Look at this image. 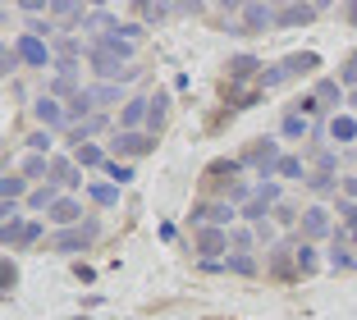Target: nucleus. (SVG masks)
Masks as SVG:
<instances>
[{"instance_id": "nucleus-43", "label": "nucleus", "mask_w": 357, "mask_h": 320, "mask_svg": "<svg viewBox=\"0 0 357 320\" xmlns=\"http://www.w3.org/2000/svg\"><path fill=\"white\" fill-rule=\"evenodd\" d=\"M46 96H69V101H74V96H78V83H74V78H55Z\"/></svg>"}, {"instance_id": "nucleus-40", "label": "nucleus", "mask_w": 357, "mask_h": 320, "mask_svg": "<svg viewBox=\"0 0 357 320\" xmlns=\"http://www.w3.org/2000/svg\"><path fill=\"white\" fill-rule=\"evenodd\" d=\"M312 160H316L321 174H335V169H339V151H312Z\"/></svg>"}, {"instance_id": "nucleus-41", "label": "nucleus", "mask_w": 357, "mask_h": 320, "mask_svg": "<svg viewBox=\"0 0 357 320\" xmlns=\"http://www.w3.org/2000/svg\"><path fill=\"white\" fill-rule=\"evenodd\" d=\"M298 270H303V275L316 270V247H312V243H298Z\"/></svg>"}, {"instance_id": "nucleus-29", "label": "nucleus", "mask_w": 357, "mask_h": 320, "mask_svg": "<svg viewBox=\"0 0 357 320\" xmlns=\"http://www.w3.org/2000/svg\"><path fill=\"white\" fill-rule=\"evenodd\" d=\"M87 92H92L96 105H119V101H124V87H119V83H101V87H87Z\"/></svg>"}, {"instance_id": "nucleus-46", "label": "nucleus", "mask_w": 357, "mask_h": 320, "mask_svg": "<svg viewBox=\"0 0 357 320\" xmlns=\"http://www.w3.org/2000/svg\"><path fill=\"white\" fill-rule=\"evenodd\" d=\"M339 201H357V178H339Z\"/></svg>"}, {"instance_id": "nucleus-1", "label": "nucleus", "mask_w": 357, "mask_h": 320, "mask_svg": "<svg viewBox=\"0 0 357 320\" xmlns=\"http://www.w3.org/2000/svg\"><path fill=\"white\" fill-rule=\"evenodd\" d=\"M96 234H101V220H87V224L60 229V234L51 238V252H60V257H78V252H87L96 243Z\"/></svg>"}, {"instance_id": "nucleus-34", "label": "nucleus", "mask_w": 357, "mask_h": 320, "mask_svg": "<svg viewBox=\"0 0 357 320\" xmlns=\"http://www.w3.org/2000/svg\"><path fill=\"white\" fill-rule=\"evenodd\" d=\"M51 178V155H28L23 160V178Z\"/></svg>"}, {"instance_id": "nucleus-30", "label": "nucleus", "mask_w": 357, "mask_h": 320, "mask_svg": "<svg viewBox=\"0 0 357 320\" xmlns=\"http://www.w3.org/2000/svg\"><path fill=\"white\" fill-rule=\"evenodd\" d=\"M87 197H92L96 206H115V201H119V188L115 183H87Z\"/></svg>"}, {"instance_id": "nucleus-42", "label": "nucleus", "mask_w": 357, "mask_h": 320, "mask_svg": "<svg viewBox=\"0 0 357 320\" xmlns=\"http://www.w3.org/2000/svg\"><path fill=\"white\" fill-rule=\"evenodd\" d=\"M19 51H14V46H5V51H0V73H5V78H10V73H19Z\"/></svg>"}, {"instance_id": "nucleus-9", "label": "nucleus", "mask_w": 357, "mask_h": 320, "mask_svg": "<svg viewBox=\"0 0 357 320\" xmlns=\"http://www.w3.org/2000/svg\"><path fill=\"white\" fill-rule=\"evenodd\" d=\"M192 252H197L202 261H215L220 252H229V229H215V224L197 229V238H192Z\"/></svg>"}, {"instance_id": "nucleus-7", "label": "nucleus", "mask_w": 357, "mask_h": 320, "mask_svg": "<svg viewBox=\"0 0 357 320\" xmlns=\"http://www.w3.org/2000/svg\"><path fill=\"white\" fill-rule=\"evenodd\" d=\"M37 238H42V220H14V224H0V243L5 247H37Z\"/></svg>"}, {"instance_id": "nucleus-24", "label": "nucleus", "mask_w": 357, "mask_h": 320, "mask_svg": "<svg viewBox=\"0 0 357 320\" xmlns=\"http://www.w3.org/2000/svg\"><path fill=\"white\" fill-rule=\"evenodd\" d=\"M225 96H229V114L234 110H252V105H261V87H252V92H238V87H225Z\"/></svg>"}, {"instance_id": "nucleus-49", "label": "nucleus", "mask_w": 357, "mask_h": 320, "mask_svg": "<svg viewBox=\"0 0 357 320\" xmlns=\"http://www.w3.org/2000/svg\"><path fill=\"white\" fill-rule=\"evenodd\" d=\"M348 101H353V105H357V87H353V92H348Z\"/></svg>"}, {"instance_id": "nucleus-39", "label": "nucleus", "mask_w": 357, "mask_h": 320, "mask_svg": "<svg viewBox=\"0 0 357 320\" xmlns=\"http://www.w3.org/2000/svg\"><path fill=\"white\" fill-rule=\"evenodd\" d=\"M14 284H19V266H14V261L5 257V261H0V289H5V298H10Z\"/></svg>"}, {"instance_id": "nucleus-31", "label": "nucleus", "mask_w": 357, "mask_h": 320, "mask_svg": "<svg viewBox=\"0 0 357 320\" xmlns=\"http://www.w3.org/2000/svg\"><path fill=\"white\" fill-rule=\"evenodd\" d=\"M289 110H294V114H303V119H316V124H321V114H326V105L316 101V96H298V101L289 105Z\"/></svg>"}, {"instance_id": "nucleus-15", "label": "nucleus", "mask_w": 357, "mask_h": 320, "mask_svg": "<svg viewBox=\"0 0 357 320\" xmlns=\"http://www.w3.org/2000/svg\"><path fill=\"white\" fill-rule=\"evenodd\" d=\"M303 243H316V238H326V234H335V224H330V211L326 206H307L303 211Z\"/></svg>"}, {"instance_id": "nucleus-10", "label": "nucleus", "mask_w": 357, "mask_h": 320, "mask_svg": "<svg viewBox=\"0 0 357 320\" xmlns=\"http://www.w3.org/2000/svg\"><path fill=\"white\" fill-rule=\"evenodd\" d=\"M14 51H19V60H23V64H32V69H46V64H55V60H51V46H46L37 32H19Z\"/></svg>"}, {"instance_id": "nucleus-18", "label": "nucleus", "mask_w": 357, "mask_h": 320, "mask_svg": "<svg viewBox=\"0 0 357 320\" xmlns=\"http://www.w3.org/2000/svg\"><path fill=\"white\" fill-rule=\"evenodd\" d=\"M51 183L55 188H78L83 183V169L74 160H64V155H51Z\"/></svg>"}, {"instance_id": "nucleus-12", "label": "nucleus", "mask_w": 357, "mask_h": 320, "mask_svg": "<svg viewBox=\"0 0 357 320\" xmlns=\"http://www.w3.org/2000/svg\"><path fill=\"white\" fill-rule=\"evenodd\" d=\"M110 151L137 160V155H151V151H156V137H151V133H115V137H110Z\"/></svg>"}, {"instance_id": "nucleus-4", "label": "nucleus", "mask_w": 357, "mask_h": 320, "mask_svg": "<svg viewBox=\"0 0 357 320\" xmlns=\"http://www.w3.org/2000/svg\"><path fill=\"white\" fill-rule=\"evenodd\" d=\"M87 60H92V69L101 73L105 83H133L137 73H142L137 64H124L119 55H110V51H87Z\"/></svg>"}, {"instance_id": "nucleus-23", "label": "nucleus", "mask_w": 357, "mask_h": 320, "mask_svg": "<svg viewBox=\"0 0 357 320\" xmlns=\"http://www.w3.org/2000/svg\"><path fill=\"white\" fill-rule=\"evenodd\" d=\"M225 270H229V275L252 279L257 275V257H252V252H229V257H225Z\"/></svg>"}, {"instance_id": "nucleus-27", "label": "nucleus", "mask_w": 357, "mask_h": 320, "mask_svg": "<svg viewBox=\"0 0 357 320\" xmlns=\"http://www.w3.org/2000/svg\"><path fill=\"white\" fill-rule=\"evenodd\" d=\"M330 137H335V142H353L357 137V119L353 114H335V119H330Z\"/></svg>"}, {"instance_id": "nucleus-48", "label": "nucleus", "mask_w": 357, "mask_h": 320, "mask_svg": "<svg viewBox=\"0 0 357 320\" xmlns=\"http://www.w3.org/2000/svg\"><path fill=\"white\" fill-rule=\"evenodd\" d=\"M344 19H348V23H357V5H344Z\"/></svg>"}, {"instance_id": "nucleus-51", "label": "nucleus", "mask_w": 357, "mask_h": 320, "mask_svg": "<svg viewBox=\"0 0 357 320\" xmlns=\"http://www.w3.org/2000/svg\"><path fill=\"white\" fill-rule=\"evenodd\" d=\"M353 243H357V229H353Z\"/></svg>"}, {"instance_id": "nucleus-28", "label": "nucleus", "mask_w": 357, "mask_h": 320, "mask_svg": "<svg viewBox=\"0 0 357 320\" xmlns=\"http://www.w3.org/2000/svg\"><path fill=\"white\" fill-rule=\"evenodd\" d=\"M307 188H312L316 197H330V192L339 197V178L335 174H321V169H312V174H307Z\"/></svg>"}, {"instance_id": "nucleus-17", "label": "nucleus", "mask_w": 357, "mask_h": 320, "mask_svg": "<svg viewBox=\"0 0 357 320\" xmlns=\"http://www.w3.org/2000/svg\"><path fill=\"white\" fill-rule=\"evenodd\" d=\"M46 215H51V224H60V229H74L78 220H83V201H74V197H60V201H55V206L46 211Z\"/></svg>"}, {"instance_id": "nucleus-38", "label": "nucleus", "mask_w": 357, "mask_h": 320, "mask_svg": "<svg viewBox=\"0 0 357 320\" xmlns=\"http://www.w3.org/2000/svg\"><path fill=\"white\" fill-rule=\"evenodd\" d=\"M252 243H257L252 229H229V247L234 252H252Z\"/></svg>"}, {"instance_id": "nucleus-2", "label": "nucleus", "mask_w": 357, "mask_h": 320, "mask_svg": "<svg viewBox=\"0 0 357 320\" xmlns=\"http://www.w3.org/2000/svg\"><path fill=\"white\" fill-rule=\"evenodd\" d=\"M238 160H243V169H257V178H275V165H280L284 155H280V142H275V137H257Z\"/></svg>"}, {"instance_id": "nucleus-47", "label": "nucleus", "mask_w": 357, "mask_h": 320, "mask_svg": "<svg viewBox=\"0 0 357 320\" xmlns=\"http://www.w3.org/2000/svg\"><path fill=\"white\" fill-rule=\"evenodd\" d=\"M74 275L83 279V284H92V279H96V275H92V266H83V261H78V266H74Z\"/></svg>"}, {"instance_id": "nucleus-13", "label": "nucleus", "mask_w": 357, "mask_h": 320, "mask_svg": "<svg viewBox=\"0 0 357 320\" xmlns=\"http://www.w3.org/2000/svg\"><path fill=\"white\" fill-rule=\"evenodd\" d=\"M225 69H229V78H225V87H243V83H257L266 64L257 60V55H234V60L225 64Z\"/></svg>"}, {"instance_id": "nucleus-14", "label": "nucleus", "mask_w": 357, "mask_h": 320, "mask_svg": "<svg viewBox=\"0 0 357 320\" xmlns=\"http://www.w3.org/2000/svg\"><path fill=\"white\" fill-rule=\"evenodd\" d=\"M326 14V5H280L275 10V28H303V23L321 19Z\"/></svg>"}, {"instance_id": "nucleus-26", "label": "nucleus", "mask_w": 357, "mask_h": 320, "mask_svg": "<svg viewBox=\"0 0 357 320\" xmlns=\"http://www.w3.org/2000/svg\"><path fill=\"white\" fill-rule=\"evenodd\" d=\"M275 178H303L307 183V160L303 155H284L280 165H275Z\"/></svg>"}, {"instance_id": "nucleus-21", "label": "nucleus", "mask_w": 357, "mask_h": 320, "mask_svg": "<svg viewBox=\"0 0 357 320\" xmlns=\"http://www.w3.org/2000/svg\"><path fill=\"white\" fill-rule=\"evenodd\" d=\"M312 96H316V101H321V105H326V110H335V105L344 101V83H339V78H321Z\"/></svg>"}, {"instance_id": "nucleus-5", "label": "nucleus", "mask_w": 357, "mask_h": 320, "mask_svg": "<svg viewBox=\"0 0 357 320\" xmlns=\"http://www.w3.org/2000/svg\"><path fill=\"white\" fill-rule=\"evenodd\" d=\"M234 220H243V215L229 206V201H197V206H192V224H197V229H206V224L234 229Z\"/></svg>"}, {"instance_id": "nucleus-20", "label": "nucleus", "mask_w": 357, "mask_h": 320, "mask_svg": "<svg viewBox=\"0 0 357 320\" xmlns=\"http://www.w3.org/2000/svg\"><path fill=\"white\" fill-rule=\"evenodd\" d=\"M165 119H169V92H156V96H151V114H147V133L160 137Z\"/></svg>"}, {"instance_id": "nucleus-35", "label": "nucleus", "mask_w": 357, "mask_h": 320, "mask_svg": "<svg viewBox=\"0 0 357 320\" xmlns=\"http://www.w3.org/2000/svg\"><path fill=\"white\" fill-rule=\"evenodd\" d=\"M51 19H78V23H83L87 10H83V5H69V0H51Z\"/></svg>"}, {"instance_id": "nucleus-45", "label": "nucleus", "mask_w": 357, "mask_h": 320, "mask_svg": "<svg viewBox=\"0 0 357 320\" xmlns=\"http://www.w3.org/2000/svg\"><path fill=\"white\" fill-rule=\"evenodd\" d=\"M339 220L344 229H357V201H339Z\"/></svg>"}, {"instance_id": "nucleus-36", "label": "nucleus", "mask_w": 357, "mask_h": 320, "mask_svg": "<svg viewBox=\"0 0 357 320\" xmlns=\"http://www.w3.org/2000/svg\"><path fill=\"white\" fill-rule=\"evenodd\" d=\"M105 178H110V183L115 188H124V183H133V165H119V160H110V165H105Z\"/></svg>"}, {"instance_id": "nucleus-25", "label": "nucleus", "mask_w": 357, "mask_h": 320, "mask_svg": "<svg viewBox=\"0 0 357 320\" xmlns=\"http://www.w3.org/2000/svg\"><path fill=\"white\" fill-rule=\"evenodd\" d=\"M280 133L289 137V142H303V137H312V124H307L303 114L289 110V114H284V124H280Z\"/></svg>"}, {"instance_id": "nucleus-19", "label": "nucleus", "mask_w": 357, "mask_h": 320, "mask_svg": "<svg viewBox=\"0 0 357 320\" xmlns=\"http://www.w3.org/2000/svg\"><path fill=\"white\" fill-rule=\"evenodd\" d=\"M74 165L78 169H105V165H110V155H105V146L87 142V146H78V151H74Z\"/></svg>"}, {"instance_id": "nucleus-6", "label": "nucleus", "mask_w": 357, "mask_h": 320, "mask_svg": "<svg viewBox=\"0 0 357 320\" xmlns=\"http://www.w3.org/2000/svg\"><path fill=\"white\" fill-rule=\"evenodd\" d=\"M238 174H243L238 155H220V160H211V165L202 169V183H206V188H225V192H229V188L238 183Z\"/></svg>"}, {"instance_id": "nucleus-16", "label": "nucleus", "mask_w": 357, "mask_h": 320, "mask_svg": "<svg viewBox=\"0 0 357 320\" xmlns=\"http://www.w3.org/2000/svg\"><path fill=\"white\" fill-rule=\"evenodd\" d=\"M32 114H37V124H42L46 133H55V128H69V114H64V105L55 101V96H42V101L32 105Z\"/></svg>"}, {"instance_id": "nucleus-50", "label": "nucleus", "mask_w": 357, "mask_h": 320, "mask_svg": "<svg viewBox=\"0 0 357 320\" xmlns=\"http://www.w3.org/2000/svg\"><path fill=\"white\" fill-rule=\"evenodd\" d=\"M348 64H353V69H357V51H353V55H348Z\"/></svg>"}, {"instance_id": "nucleus-22", "label": "nucleus", "mask_w": 357, "mask_h": 320, "mask_svg": "<svg viewBox=\"0 0 357 320\" xmlns=\"http://www.w3.org/2000/svg\"><path fill=\"white\" fill-rule=\"evenodd\" d=\"M55 201H60V188H55V183H42V188H32V192H28V211H51Z\"/></svg>"}, {"instance_id": "nucleus-11", "label": "nucleus", "mask_w": 357, "mask_h": 320, "mask_svg": "<svg viewBox=\"0 0 357 320\" xmlns=\"http://www.w3.org/2000/svg\"><path fill=\"white\" fill-rule=\"evenodd\" d=\"M147 114H151V96H133L119 110V133H147Z\"/></svg>"}, {"instance_id": "nucleus-37", "label": "nucleus", "mask_w": 357, "mask_h": 320, "mask_svg": "<svg viewBox=\"0 0 357 320\" xmlns=\"http://www.w3.org/2000/svg\"><path fill=\"white\" fill-rule=\"evenodd\" d=\"M51 142H55V137L46 133V128H37V133H28V151H32V155H51Z\"/></svg>"}, {"instance_id": "nucleus-32", "label": "nucleus", "mask_w": 357, "mask_h": 320, "mask_svg": "<svg viewBox=\"0 0 357 320\" xmlns=\"http://www.w3.org/2000/svg\"><path fill=\"white\" fill-rule=\"evenodd\" d=\"M0 192H5V201H19V197L28 192V178L23 174H5L0 178Z\"/></svg>"}, {"instance_id": "nucleus-8", "label": "nucleus", "mask_w": 357, "mask_h": 320, "mask_svg": "<svg viewBox=\"0 0 357 320\" xmlns=\"http://www.w3.org/2000/svg\"><path fill=\"white\" fill-rule=\"evenodd\" d=\"M266 270H271V279H280V284H294V279L303 275V270H298V247H289V243H275Z\"/></svg>"}, {"instance_id": "nucleus-44", "label": "nucleus", "mask_w": 357, "mask_h": 320, "mask_svg": "<svg viewBox=\"0 0 357 320\" xmlns=\"http://www.w3.org/2000/svg\"><path fill=\"white\" fill-rule=\"evenodd\" d=\"M275 224H303V215H298L289 201H280V206H275Z\"/></svg>"}, {"instance_id": "nucleus-3", "label": "nucleus", "mask_w": 357, "mask_h": 320, "mask_svg": "<svg viewBox=\"0 0 357 320\" xmlns=\"http://www.w3.org/2000/svg\"><path fill=\"white\" fill-rule=\"evenodd\" d=\"M266 28H275V10L271 5H243L238 23H229V37H261Z\"/></svg>"}, {"instance_id": "nucleus-33", "label": "nucleus", "mask_w": 357, "mask_h": 320, "mask_svg": "<svg viewBox=\"0 0 357 320\" xmlns=\"http://www.w3.org/2000/svg\"><path fill=\"white\" fill-rule=\"evenodd\" d=\"M133 14L147 19V23H160V19H169V14H178V10L174 5H133Z\"/></svg>"}]
</instances>
